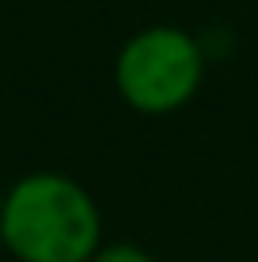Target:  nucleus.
I'll list each match as a JSON object with an SVG mask.
<instances>
[{
  "label": "nucleus",
  "mask_w": 258,
  "mask_h": 262,
  "mask_svg": "<svg viewBox=\"0 0 258 262\" xmlns=\"http://www.w3.org/2000/svg\"><path fill=\"white\" fill-rule=\"evenodd\" d=\"M209 50L179 23H148L114 53V92L145 118H167L194 103L205 84Z\"/></svg>",
  "instance_id": "f03ea898"
},
{
  "label": "nucleus",
  "mask_w": 258,
  "mask_h": 262,
  "mask_svg": "<svg viewBox=\"0 0 258 262\" xmlns=\"http://www.w3.org/2000/svg\"><path fill=\"white\" fill-rule=\"evenodd\" d=\"M103 243V209L80 179L27 171L4 190L0 247L15 262H91Z\"/></svg>",
  "instance_id": "f257e3e1"
},
{
  "label": "nucleus",
  "mask_w": 258,
  "mask_h": 262,
  "mask_svg": "<svg viewBox=\"0 0 258 262\" xmlns=\"http://www.w3.org/2000/svg\"><path fill=\"white\" fill-rule=\"evenodd\" d=\"M91 262H156V258H152V251H145L133 239H106L91 255Z\"/></svg>",
  "instance_id": "7ed1b4c3"
},
{
  "label": "nucleus",
  "mask_w": 258,
  "mask_h": 262,
  "mask_svg": "<svg viewBox=\"0 0 258 262\" xmlns=\"http://www.w3.org/2000/svg\"><path fill=\"white\" fill-rule=\"evenodd\" d=\"M4 190H8V186H4V183H0V213H4Z\"/></svg>",
  "instance_id": "20e7f679"
}]
</instances>
